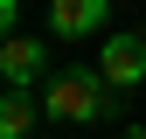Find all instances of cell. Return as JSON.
<instances>
[{"instance_id": "277c9868", "label": "cell", "mask_w": 146, "mask_h": 139, "mask_svg": "<svg viewBox=\"0 0 146 139\" xmlns=\"http://www.w3.org/2000/svg\"><path fill=\"white\" fill-rule=\"evenodd\" d=\"M42 70H49V49L35 42V35H7V42H0V77H7L14 91H28Z\"/></svg>"}, {"instance_id": "6da1fadb", "label": "cell", "mask_w": 146, "mask_h": 139, "mask_svg": "<svg viewBox=\"0 0 146 139\" xmlns=\"http://www.w3.org/2000/svg\"><path fill=\"white\" fill-rule=\"evenodd\" d=\"M42 111L56 125H98L125 111V91L104 83V70H49L42 77Z\"/></svg>"}, {"instance_id": "3957f363", "label": "cell", "mask_w": 146, "mask_h": 139, "mask_svg": "<svg viewBox=\"0 0 146 139\" xmlns=\"http://www.w3.org/2000/svg\"><path fill=\"white\" fill-rule=\"evenodd\" d=\"M111 21V0H49V35L56 42H84Z\"/></svg>"}, {"instance_id": "5b68a950", "label": "cell", "mask_w": 146, "mask_h": 139, "mask_svg": "<svg viewBox=\"0 0 146 139\" xmlns=\"http://www.w3.org/2000/svg\"><path fill=\"white\" fill-rule=\"evenodd\" d=\"M0 139H35V97L14 91V83H7V97H0Z\"/></svg>"}, {"instance_id": "8992f818", "label": "cell", "mask_w": 146, "mask_h": 139, "mask_svg": "<svg viewBox=\"0 0 146 139\" xmlns=\"http://www.w3.org/2000/svg\"><path fill=\"white\" fill-rule=\"evenodd\" d=\"M118 139H146V125H125V132H118Z\"/></svg>"}, {"instance_id": "7a4b0ae2", "label": "cell", "mask_w": 146, "mask_h": 139, "mask_svg": "<svg viewBox=\"0 0 146 139\" xmlns=\"http://www.w3.org/2000/svg\"><path fill=\"white\" fill-rule=\"evenodd\" d=\"M98 70H104V83H118V91H139L146 83V35H104Z\"/></svg>"}]
</instances>
